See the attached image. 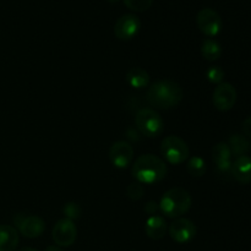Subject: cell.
<instances>
[{
	"label": "cell",
	"instance_id": "6da1fadb",
	"mask_svg": "<svg viewBox=\"0 0 251 251\" xmlns=\"http://www.w3.org/2000/svg\"><path fill=\"white\" fill-rule=\"evenodd\" d=\"M184 92L179 83L172 80H159L152 83L146 93V100L159 109L174 108L183 100Z\"/></svg>",
	"mask_w": 251,
	"mask_h": 251
},
{
	"label": "cell",
	"instance_id": "7a4b0ae2",
	"mask_svg": "<svg viewBox=\"0 0 251 251\" xmlns=\"http://www.w3.org/2000/svg\"><path fill=\"white\" fill-rule=\"evenodd\" d=\"M131 173L140 184L159 183L167 174V166L159 157L153 154H144L135 161Z\"/></svg>",
	"mask_w": 251,
	"mask_h": 251
},
{
	"label": "cell",
	"instance_id": "3957f363",
	"mask_svg": "<svg viewBox=\"0 0 251 251\" xmlns=\"http://www.w3.org/2000/svg\"><path fill=\"white\" fill-rule=\"evenodd\" d=\"M191 207V196L183 188H173L164 193L159 202V210L169 218H178L185 215Z\"/></svg>",
	"mask_w": 251,
	"mask_h": 251
},
{
	"label": "cell",
	"instance_id": "277c9868",
	"mask_svg": "<svg viewBox=\"0 0 251 251\" xmlns=\"http://www.w3.org/2000/svg\"><path fill=\"white\" fill-rule=\"evenodd\" d=\"M135 125L142 135L147 137H157L163 132L164 122L161 115L151 108H142L136 113Z\"/></svg>",
	"mask_w": 251,
	"mask_h": 251
},
{
	"label": "cell",
	"instance_id": "5b68a950",
	"mask_svg": "<svg viewBox=\"0 0 251 251\" xmlns=\"http://www.w3.org/2000/svg\"><path fill=\"white\" fill-rule=\"evenodd\" d=\"M161 152L164 158L171 164L184 163L190 154L188 144L181 137L174 136V135L167 136L162 141Z\"/></svg>",
	"mask_w": 251,
	"mask_h": 251
},
{
	"label": "cell",
	"instance_id": "8992f818",
	"mask_svg": "<svg viewBox=\"0 0 251 251\" xmlns=\"http://www.w3.org/2000/svg\"><path fill=\"white\" fill-rule=\"evenodd\" d=\"M14 223L17 230L26 238L41 237L46 229L44 221L38 216H26L24 213H19L15 216Z\"/></svg>",
	"mask_w": 251,
	"mask_h": 251
},
{
	"label": "cell",
	"instance_id": "52a82bcc",
	"mask_svg": "<svg viewBox=\"0 0 251 251\" xmlns=\"http://www.w3.org/2000/svg\"><path fill=\"white\" fill-rule=\"evenodd\" d=\"M51 237L58 247H71L77 238V228H76L74 221L63 218L55 223L53 230H51Z\"/></svg>",
	"mask_w": 251,
	"mask_h": 251
},
{
	"label": "cell",
	"instance_id": "ba28073f",
	"mask_svg": "<svg viewBox=\"0 0 251 251\" xmlns=\"http://www.w3.org/2000/svg\"><path fill=\"white\" fill-rule=\"evenodd\" d=\"M196 24H198L199 29L208 37L217 36L222 29V19L220 14L210 7L199 11L196 16Z\"/></svg>",
	"mask_w": 251,
	"mask_h": 251
},
{
	"label": "cell",
	"instance_id": "9c48e42d",
	"mask_svg": "<svg viewBox=\"0 0 251 251\" xmlns=\"http://www.w3.org/2000/svg\"><path fill=\"white\" fill-rule=\"evenodd\" d=\"M237 97V90L234 86L228 82H222L213 91L212 102L216 109L221 110V112H227L234 107Z\"/></svg>",
	"mask_w": 251,
	"mask_h": 251
},
{
	"label": "cell",
	"instance_id": "30bf717a",
	"mask_svg": "<svg viewBox=\"0 0 251 251\" xmlns=\"http://www.w3.org/2000/svg\"><path fill=\"white\" fill-rule=\"evenodd\" d=\"M141 28V21L134 14H126L120 16L114 25V34L120 41H129L139 33Z\"/></svg>",
	"mask_w": 251,
	"mask_h": 251
},
{
	"label": "cell",
	"instance_id": "8fae6325",
	"mask_svg": "<svg viewBox=\"0 0 251 251\" xmlns=\"http://www.w3.org/2000/svg\"><path fill=\"white\" fill-rule=\"evenodd\" d=\"M169 235L179 244L191 242L196 235L195 223L188 218H176L169 227Z\"/></svg>",
	"mask_w": 251,
	"mask_h": 251
},
{
	"label": "cell",
	"instance_id": "7c38bea8",
	"mask_svg": "<svg viewBox=\"0 0 251 251\" xmlns=\"http://www.w3.org/2000/svg\"><path fill=\"white\" fill-rule=\"evenodd\" d=\"M109 158L113 166L117 168H126L134 158V147L127 141L114 142L109 150Z\"/></svg>",
	"mask_w": 251,
	"mask_h": 251
},
{
	"label": "cell",
	"instance_id": "4fadbf2b",
	"mask_svg": "<svg viewBox=\"0 0 251 251\" xmlns=\"http://www.w3.org/2000/svg\"><path fill=\"white\" fill-rule=\"evenodd\" d=\"M232 176L233 179L240 184L251 183V157L242 156L238 157L232 163Z\"/></svg>",
	"mask_w": 251,
	"mask_h": 251
},
{
	"label": "cell",
	"instance_id": "5bb4252c",
	"mask_svg": "<svg viewBox=\"0 0 251 251\" xmlns=\"http://www.w3.org/2000/svg\"><path fill=\"white\" fill-rule=\"evenodd\" d=\"M19 240V233L14 227L0 225V251H15Z\"/></svg>",
	"mask_w": 251,
	"mask_h": 251
},
{
	"label": "cell",
	"instance_id": "9a60e30c",
	"mask_svg": "<svg viewBox=\"0 0 251 251\" xmlns=\"http://www.w3.org/2000/svg\"><path fill=\"white\" fill-rule=\"evenodd\" d=\"M145 230H146L147 237L151 238V239L153 240H159L166 235L167 223L163 217L153 215L146 221Z\"/></svg>",
	"mask_w": 251,
	"mask_h": 251
},
{
	"label": "cell",
	"instance_id": "2e32d148",
	"mask_svg": "<svg viewBox=\"0 0 251 251\" xmlns=\"http://www.w3.org/2000/svg\"><path fill=\"white\" fill-rule=\"evenodd\" d=\"M228 146H229L232 156L242 157L247 156L248 152L251 150V142L244 135H232L228 140Z\"/></svg>",
	"mask_w": 251,
	"mask_h": 251
},
{
	"label": "cell",
	"instance_id": "e0dca14e",
	"mask_svg": "<svg viewBox=\"0 0 251 251\" xmlns=\"http://www.w3.org/2000/svg\"><path fill=\"white\" fill-rule=\"evenodd\" d=\"M126 80L134 88H144L150 83V75L145 69L132 68L127 71Z\"/></svg>",
	"mask_w": 251,
	"mask_h": 251
},
{
	"label": "cell",
	"instance_id": "ac0fdd59",
	"mask_svg": "<svg viewBox=\"0 0 251 251\" xmlns=\"http://www.w3.org/2000/svg\"><path fill=\"white\" fill-rule=\"evenodd\" d=\"M201 54L206 60L215 61L222 55V47L215 39L207 38L203 41L202 46H201Z\"/></svg>",
	"mask_w": 251,
	"mask_h": 251
},
{
	"label": "cell",
	"instance_id": "d6986e66",
	"mask_svg": "<svg viewBox=\"0 0 251 251\" xmlns=\"http://www.w3.org/2000/svg\"><path fill=\"white\" fill-rule=\"evenodd\" d=\"M186 168L190 176H196V178H200L203 174L206 173V163L201 157L194 156L189 159L188 164H186Z\"/></svg>",
	"mask_w": 251,
	"mask_h": 251
},
{
	"label": "cell",
	"instance_id": "ffe728a7",
	"mask_svg": "<svg viewBox=\"0 0 251 251\" xmlns=\"http://www.w3.org/2000/svg\"><path fill=\"white\" fill-rule=\"evenodd\" d=\"M123 1H124L125 6L137 12L146 11L153 4V0H123Z\"/></svg>",
	"mask_w": 251,
	"mask_h": 251
},
{
	"label": "cell",
	"instance_id": "44dd1931",
	"mask_svg": "<svg viewBox=\"0 0 251 251\" xmlns=\"http://www.w3.org/2000/svg\"><path fill=\"white\" fill-rule=\"evenodd\" d=\"M206 76H207V80L211 83L220 85V83L223 82V78H225V71L220 66H211V68H208Z\"/></svg>",
	"mask_w": 251,
	"mask_h": 251
},
{
	"label": "cell",
	"instance_id": "7402d4cb",
	"mask_svg": "<svg viewBox=\"0 0 251 251\" xmlns=\"http://www.w3.org/2000/svg\"><path fill=\"white\" fill-rule=\"evenodd\" d=\"M126 194L127 198L131 199V200L137 201L142 198L144 195V186L140 183H132L130 184L126 188Z\"/></svg>",
	"mask_w": 251,
	"mask_h": 251
},
{
	"label": "cell",
	"instance_id": "603a6c76",
	"mask_svg": "<svg viewBox=\"0 0 251 251\" xmlns=\"http://www.w3.org/2000/svg\"><path fill=\"white\" fill-rule=\"evenodd\" d=\"M64 213H65V216L68 220L73 221V220H76V218L80 217L81 210H80V207H78L77 203L69 202V203H66L65 207H64Z\"/></svg>",
	"mask_w": 251,
	"mask_h": 251
},
{
	"label": "cell",
	"instance_id": "cb8c5ba5",
	"mask_svg": "<svg viewBox=\"0 0 251 251\" xmlns=\"http://www.w3.org/2000/svg\"><path fill=\"white\" fill-rule=\"evenodd\" d=\"M242 130L244 136L251 137V117L247 118V119L242 123Z\"/></svg>",
	"mask_w": 251,
	"mask_h": 251
},
{
	"label": "cell",
	"instance_id": "d4e9b609",
	"mask_svg": "<svg viewBox=\"0 0 251 251\" xmlns=\"http://www.w3.org/2000/svg\"><path fill=\"white\" fill-rule=\"evenodd\" d=\"M158 207H159V206L157 205L156 202H153V201H151V202H149L146 206H145V211H146V212L149 213V215L153 216V213L156 212L157 208H158Z\"/></svg>",
	"mask_w": 251,
	"mask_h": 251
},
{
	"label": "cell",
	"instance_id": "484cf974",
	"mask_svg": "<svg viewBox=\"0 0 251 251\" xmlns=\"http://www.w3.org/2000/svg\"><path fill=\"white\" fill-rule=\"evenodd\" d=\"M46 251H64V250L61 249L60 247H58V245H50V247L47 248Z\"/></svg>",
	"mask_w": 251,
	"mask_h": 251
},
{
	"label": "cell",
	"instance_id": "4316f807",
	"mask_svg": "<svg viewBox=\"0 0 251 251\" xmlns=\"http://www.w3.org/2000/svg\"><path fill=\"white\" fill-rule=\"evenodd\" d=\"M17 251H38V250L33 249V248H22V249H20Z\"/></svg>",
	"mask_w": 251,
	"mask_h": 251
},
{
	"label": "cell",
	"instance_id": "83f0119b",
	"mask_svg": "<svg viewBox=\"0 0 251 251\" xmlns=\"http://www.w3.org/2000/svg\"><path fill=\"white\" fill-rule=\"evenodd\" d=\"M107 1L112 2V4H113V2H117V1H119V0H107Z\"/></svg>",
	"mask_w": 251,
	"mask_h": 251
}]
</instances>
